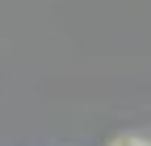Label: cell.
<instances>
[{
    "label": "cell",
    "instance_id": "cell-1",
    "mask_svg": "<svg viewBox=\"0 0 151 146\" xmlns=\"http://www.w3.org/2000/svg\"><path fill=\"white\" fill-rule=\"evenodd\" d=\"M118 146H147V142H139V138H122Z\"/></svg>",
    "mask_w": 151,
    "mask_h": 146
}]
</instances>
